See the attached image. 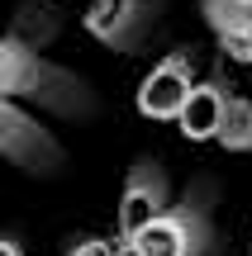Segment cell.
I'll return each instance as SVG.
<instances>
[{"instance_id": "1", "label": "cell", "mask_w": 252, "mask_h": 256, "mask_svg": "<svg viewBox=\"0 0 252 256\" xmlns=\"http://www.w3.org/2000/svg\"><path fill=\"white\" fill-rule=\"evenodd\" d=\"M0 100H34L57 114H91L95 110L91 86L81 76H72L67 66L48 62L38 52V43H29L19 34L0 38Z\"/></svg>"}, {"instance_id": "2", "label": "cell", "mask_w": 252, "mask_h": 256, "mask_svg": "<svg viewBox=\"0 0 252 256\" xmlns=\"http://www.w3.org/2000/svg\"><path fill=\"white\" fill-rule=\"evenodd\" d=\"M133 242H138L148 256H209V252H214L209 190H205V185H195L181 204H171L162 218H152Z\"/></svg>"}, {"instance_id": "3", "label": "cell", "mask_w": 252, "mask_h": 256, "mask_svg": "<svg viewBox=\"0 0 252 256\" xmlns=\"http://www.w3.org/2000/svg\"><path fill=\"white\" fill-rule=\"evenodd\" d=\"M0 156L34 171V176H53L62 166V142L19 100H0Z\"/></svg>"}, {"instance_id": "4", "label": "cell", "mask_w": 252, "mask_h": 256, "mask_svg": "<svg viewBox=\"0 0 252 256\" xmlns=\"http://www.w3.org/2000/svg\"><path fill=\"white\" fill-rule=\"evenodd\" d=\"M167 209H171L167 171H162L157 162H148V156H143V162L129 171V180H124V194H119V238H124V242H133L152 218H162Z\"/></svg>"}, {"instance_id": "5", "label": "cell", "mask_w": 252, "mask_h": 256, "mask_svg": "<svg viewBox=\"0 0 252 256\" xmlns=\"http://www.w3.org/2000/svg\"><path fill=\"white\" fill-rule=\"evenodd\" d=\"M190 90H195L190 52H171V57H162V62L143 76V86H138V114H143V119H157V124L181 119Z\"/></svg>"}, {"instance_id": "6", "label": "cell", "mask_w": 252, "mask_h": 256, "mask_svg": "<svg viewBox=\"0 0 252 256\" xmlns=\"http://www.w3.org/2000/svg\"><path fill=\"white\" fill-rule=\"evenodd\" d=\"M157 19V0H91L86 34H95L114 52H133Z\"/></svg>"}, {"instance_id": "7", "label": "cell", "mask_w": 252, "mask_h": 256, "mask_svg": "<svg viewBox=\"0 0 252 256\" xmlns=\"http://www.w3.org/2000/svg\"><path fill=\"white\" fill-rule=\"evenodd\" d=\"M224 110H228V90L219 81H195V90H190L186 110H181V138H190V142H209V138H219V128H224Z\"/></svg>"}, {"instance_id": "8", "label": "cell", "mask_w": 252, "mask_h": 256, "mask_svg": "<svg viewBox=\"0 0 252 256\" xmlns=\"http://www.w3.org/2000/svg\"><path fill=\"white\" fill-rule=\"evenodd\" d=\"M214 142L228 147V152H252V100H247V95H228L224 128H219Z\"/></svg>"}, {"instance_id": "9", "label": "cell", "mask_w": 252, "mask_h": 256, "mask_svg": "<svg viewBox=\"0 0 252 256\" xmlns=\"http://www.w3.org/2000/svg\"><path fill=\"white\" fill-rule=\"evenodd\" d=\"M119 247L114 242H105V238H76L72 247H67V256H114Z\"/></svg>"}, {"instance_id": "10", "label": "cell", "mask_w": 252, "mask_h": 256, "mask_svg": "<svg viewBox=\"0 0 252 256\" xmlns=\"http://www.w3.org/2000/svg\"><path fill=\"white\" fill-rule=\"evenodd\" d=\"M0 256H24V247H19V242L5 232V238H0Z\"/></svg>"}, {"instance_id": "11", "label": "cell", "mask_w": 252, "mask_h": 256, "mask_svg": "<svg viewBox=\"0 0 252 256\" xmlns=\"http://www.w3.org/2000/svg\"><path fill=\"white\" fill-rule=\"evenodd\" d=\"M114 256H148V252H143L138 242H119V252H114Z\"/></svg>"}]
</instances>
